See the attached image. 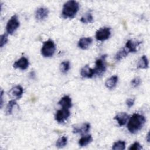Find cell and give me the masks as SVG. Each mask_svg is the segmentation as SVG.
Wrapping results in <instances>:
<instances>
[{
	"instance_id": "1",
	"label": "cell",
	"mask_w": 150,
	"mask_h": 150,
	"mask_svg": "<svg viewBox=\"0 0 150 150\" xmlns=\"http://www.w3.org/2000/svg\"><path fill=\"white\" fill-rule=\"evenodd\" d=\"M145 122L146 119L144 116L139 114H134L129 120L127 128L131 133L135 134L141 129Z\"/></svg>"
},
{
	"instance_id": "2",
	"label": "cell",
	"mask_w": 150,
	"mask_h": 150,
	"mask_svg": "<svg viewBox=\"0 0 150 150\" xmlns=\"http://www.w3.org/2000/svg\"><path fill=\"white\" fill-rule=\"evenodd\" d=\"M79 9V3L74 0L66 2L63 6L62 15L64 18H73Z\"/></svg>"
},
{
	"instance_id": "3",
	"label": "cell",
	"mask_w": 150,
	"mask_h": 150,
	"mask_svg": "<svg viewBox=\"0 0 150 150\" xmlns=\"http://www.w3.org/2000/svg\"><path fill=\"white\" fill-rule=\"evenodd\" d=\"M56 50V46L53 40L49 39L43 43L41 49V53L45 57H52Z\"/></svg>"
},
{
	"instance_id": "4",
	"label": "cell",
	"mask_w": 150,
	"mask_h": 150,
	"mask_svg": "<svg viewBox=\"0 0 150 150\" xmlns=\"http://www.w3.org/2000/svg\"><path fill=\"white\" fill-rule=\"evenodd\" d=\"M105 55L103 56L101 58L98 59L96 61V67L94 69L95 74L97 76H101L106 70L105 66Z\"/></svg>"
},
{
	"instance_id": "5",
	"label": "cell",
	"mask_w": 150,
	"mask_h": 150,
	"mask_svg": "<svg viewBox=\"0 0 150 150\" xmlns=\"http://www.w3.org/2000/svg\"><path fill=\"white\" fill-rule=\"evenodd\" d=\"M19 26V21L16 15H13L8 21L6 26V30L8 34L12 35Z\"/></svg>"
},
{
	"instance_id": "6",
	"label": "cell",
	"mask_w": 150,
	"mask_h": 150,
	"mask_svg": "<svg viewBox=\"0 0 150 150\" xmlns=\"http://www.w3.org/2000/svg\"><path fill=\"white\" fill-rule=\"evenodd\" d=\"M70 112L69 109L62 108L60 110H57L55 115V120L59 123L64 122L70 117Z\"/></svg>"
},
{
	"instance_id": "7",
	"label": "cell",
	"mask_w": 150,
	"mask_h": 150,
	"mask_svg": "<svg viewBox=\"0 0 150 150\" xmlns=\"http://www.w3.org/2000/svg\"><path fill=\"white\" fill-rule=\"evenodd\" d=\"M111 35L110 28H103L96 32V38L99 41H104L108 39Z\"/></svg>"
},
{
	"instance_id": "8",
	"label": "cell",
	"mask_w": 150,
	"mask_h": 150,
	"mask_svg": "<svg viewBox=\"0 0 150 150\" xmlns=\"http://www.w3.org/2000/svg\"><path fill=\"white\" fill-rule=\"evenodd\" d=\"M29 64V62L28 59L25 57H22L13 63V66L15 69H19L23 70L28 67Z\"/></svg>"
},
{
	"instance_id": "9",
	"label": "cell",
	"mask_w": 150,
	"mask_h": 150,
	"mask_svg": "<svg viewBox=\"0 0 150 150\" xmlns=\"http://www.w3.org/2000/svg\"><path fill=\"white\" fill-rule=\"evenodd\" d=\"M90 129V124L89 123H84L80 126L73 127V132L75 134H80L81 135L87 133Z\"/></svg>"
},
{
	"instance_id": "10",
	"label": "cell",
	"mask_w": 150,
	"mask_h": 150,
	"mask_svg": "<svg viewBox=\"0 0 150 150\" xmlns=\"http://www.w3.org/2000/svg\"><path fill=\"white\" fill-rule=\"evenodd\" d=\"M142 43L141 41H134L133 40H128L125 44V47L128 50L129 53L136 52L137 51V47Z\"/></svg>"
},
{
	"instance_id": "11",
	"label": "cell",
	"mask_w": 150,
	"mask_h": 150,
	"mask_svg": "<svg viewBox=\"0 0 150 150\" xmlns=\"http://www.w3.org/2000/svg\"><path fill=\"white\" fill-rule=\"evenodd\" d=\"M49 14V10L45 7H40L37 9L35 13V17L36 19L42 21L47 17Z\"/></svg>"
},
{
	"instance_id": "12",
	"label": "cell",
	"mask_w": 150,
	"mask_h": 150,
	"mask_svg": "<svg viewBox=\"0 0 150 150\" xmlns=\"http://www.w3.org/2000/svg\"><path fill=\"white\" fill-rule=\"evenodd\" d=\"M81 76L84 78H92L95 74L94 69L90 68L88 65L84 66L80 71Z\"/></svg>"
},
{
	"instance_id": "13",
	"label": "cell",
	"mask_w": 150,
	"mask_h": 150,
	"mask_svg": "<svg viewBox=\"0 0 150 150\" xmlns=\"http://www.w3.org/2000/svg\"><path fill=\"white\" fill-rule=\"evenodd\" d=\"M129 118V115L125 112H120L117 114L114 119L117 121L120 126L124 125Z\"/></svg>"
},
{
	"instance_id": "14",
	"label": "cell",
	"mask_w": 150,
	"mask_h": 150,
	"mask_svg": "<svg viewBox=\"0 0 150 150\" xmlns=\"http://www.w3.org/2000/svg\"><path fill=\"white\" fill-rule=\"evenodd\" d=\"M58 104L63 108L69 109L72 107L71 99L69 96H63L59 101Z\"/></svg>"
},
{
	"instance_id": "15",
	"label": "cell",
	"mask_w": 150,
	"mask_h": 150,
	"mask_svg": "<svg viewBox=\"0 0 150 150\" xmlns=\"http://www.w3.org/2000/svg\"><path fill=\"white\" fill-rule=\"evenodd\" d=\"M93 42V39L91 38H82L78 42V46L81 49H87Z\"/></svg>"
},
{
	"instance_id": "16",
	"label": "cell",
	"mask_w": 150,
	"mask_h": 150,
	"mask_svg": "<svg viewBox=\"0 0 150 150\" xmlns=\"http://www.w3.org/2000/svg\"><path fill=\"white\" fill-rule=\"evenodd\" d=\"M23 93V89L20 85L15 86L9 91L10 94L12 97H14L16 98H21Z\"/></svg>"
},
{
	"instance_id": "17",
	"label": "cell",
	"mask_w": 150,
	"mask_h": 150,
	"mask_svg": "<svg viewBox=\"0 0 150 150\" xmlns=\"http://www.w3.org/2000/svg\"><path fill=\"white\" fill-rule=\"evenodd\" d=\"M118 76H113L107 79L105 82V86L107 88L109 89H113L115 87L117 83L118 82Z\"/></svg>"
},
{
	"instance_id": "18",
	"label": "cell",
	"mask_w": 150,
	"mask_h": 150,
	"mask_svg": "<svg viewBox=\"0 0 150 150\" xmlns=\"http://www.w3.org/2000/svg\"><path fill=\"white\" fill-rule=\"evenodd\" d=\"M93 140L92 137L91 135H87L84 137H82L79 141V145L80 146H84L90 143Z\"/></svg>"
},
{
	"instance_id": "19",
	"label": "cell",
	"mask_w": 150,
	"mask_h": 150,
	"mask_svg": "<svg viewBox=\"0 0 150 150\" xmlns=\"http://www.w3.org/2000/svg\"><path fill=\"white\" fill-rule=\"evenodd\" d=\"M137 67L139 69H147L148 67V60L146 56H142L137 64Z\"/></svg>"
},
{
	"instance_id": "20",
	"label": "cell",
	"mask_w": 150,
	"mask_h": 150,
	"mask_svg": "<svg viewBox=\"0 0 150 150\" xmlns=\"http://www.w3.org/2000/svg\"><path fill=\"white\" fill-rule=\"evenodd\" d=\"M128 53H129V52L124 47V48L121 49L120 51H118V52L116 54V55L115 56V59L116 60L120 61L121 59H122L123 58H124L125 57H126L128 54Z\"/></svg>"
},
{
	"instance_id": "21",
	"label": "cell",
	"mask_w": 150,
	"mask_h": 150,
	"mask_svg": "<svg viewBox=\"0 0 150 150\" xmlns=\"http://www.w3.org/2000/svg\"><path fill=\"white\" fill-rule=\"evenodd\" d=\"M80 21L83 23H91L93 21V17L90 12L86 13L80 19Z\"/></svg>"
},
{
	"instance_id": "22",
	"label": "cell",
	"mask_w": 150,
	"mask_h": 150,
	"mask_svg": "<svg viewBox=\"0 0 150 150\" xmlns=\"http://www.w3.org/2000/svg\"><path fill=\"white\" fill-rule=\"evenodd\" d=\"M125 148V142L123 141L119 140L114 143L112 149L114 150H123Z\"/></svg>"
},
{
	"instance_id": "23",
	"label": "cell",
	"mask_w": 150,
	"mask_h": 150,
	"mask_svg": "<svg viewBox=\"0 0 150 150\" xmlns=\"http://www.w3.org/2000/svg\"><path fill=\"white\" fill-rule=\"evenodd\" d=\"M67 139L66 137L63 136L60 138H59L56 142V146L59 148H62L64 146H65L67 145Z\"/></svg>"
},
{
	"instance_id": "24",
	"label": "cell",
	"mask_w": 150,
	"mask_h": 150,
	"mask_svg": "<svg viewBox=\"0 0 150 150\" xmlns=\"http://www.w3.org/2000/svg\"><path fill=\"white\" fill-rule=\"evenodd\" d=\"M70 64L69 61H64L60 64V70L63 73H66L70 69Z\"/></svg>"
},
{
	"instance_id": "25",
	"label": "cell",
	"mask_w": 150,
	"mask_h": 150,
	"mask_svg": "<svg viewBox=\"0 0 150 150\" xmlns=\"http://www.w3.org/2000/svg\"><path fill=\"white\" fill-rule=\"evenodd\" d=\"M16 104V103L15 100H12L11 101H9L8 103V105L6 106V112L7 114H11L12 112V110H13V107Z\"/></svg>"
},
{
	"instance_id": "26",
	"label": "cell",
	"mask_w": 150,
	"mask_h": 150,
	"mask_svg": "<svg viewBox=\"0 0 150 150\" xmlns=\"http://www.w3.org/2000/svg\"><path fill=\"white\" fill-rule=\"evenodd\" d=\"M0 39H1V40H0V47H2L8 42V36L6 33H4L2 35H1V37H0Z\"/></svg>"
},
{
	"instance_id": "27",
	"label": "cell",
	"mask_w": 150,
	"mask_h": 150,
	"mask_svg": "<svg viewBox=\"0 0 150 150\" xmlns=\"http://www.w3.org/2000/svg\"><path fill=\"white\" fill-rule=\"evenodd\" d=\"M129 150H141L142 149V146L138 142H135L128 148Z\"/></svg>"
},
{
	"instance_id": "28",
	"label": "cell",
	"mask_w": 150,
	"mask_h": 150,
	"mask_svg": "<svg viewBox=\"0 0 150 150\" xmlns=\"http://www.w3.org/2000/svg\"><path fill=\"white\" fill-rule=\"evenodd\" d=\"M141 83V79L138 77H137L134 79H133L131 82V85L134 87H138Z\"/></svg>"
},
{
	"instance_id": "29",
	"label": "cell",
	"mask_w": 150,
	"mask_h": 150,
	"mask_svg": "<svg viewBox=\"0 0 150 150\" xmlns=\"http://www.w3.org/2000/svg\"><path fill=\"white\" fill-rule=\"evenodd\" d=\"M134 101H135V99H134V98H128L126 101V104H127V106L129 108H130L132 106H133V105L134 104Z\"/></svg>"
},
{
	"instance_id": "30",
	"label": "cell",
	"mask_w": 150,
	"mask_h": 150,
	"mask_svg": "<svg viewBox=\"0 0 150 150\" xmlns=\"http://www.w3.org/2000/svg\"><path fill=\"white\" fill-rule=\"evenodd\" d=\"M3 94H4V91L2 90H1V107L2 108V104H3Z\"/></svg>"
},
{
	"instance_id": "31",
	"label": "cell",
	"mask_w": 150,
	"mask_h": 150,
	"mask_svg": "<svg viewBox=\"0 0 150 150\" xmlns=\"http://www.w3.org/2000/svg\"><path fill=\"white\" fill-rule=\"evenodd\" d=\"M146 140L148 142H149V132H148L146 135Z\"/></svg>"
}]
</instances>
